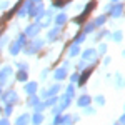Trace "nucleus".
I'll return each instance as SVG.
<instances>
[{"mask_svg":"<svg viewBox=\"0 0 125 125\" xmlns=\"http://www.w3.org/2000/svg\"><path fill=\"white\" fill-rule=\"evenodd\" d=\"M62 22H65V15H60L58 17V23H62Z\"/></svg>","mask_w":125,"mask_h":125,"instance_id":"39448f33","label":"nucleus"},{"mask_svg":"<svg viewBox=\"0 0 125 125\" xmlns=\"http://www.w3.org/2000/svg\"><path fill=\"white\" fill-rule=\"evenodd\" d=\"M27 122H29V115H22L17 120V125H27Z\"/></svg>","mask_w":125,"mask_h":125,"instance_id":"f257e3e1","label":"nucleus"},{"mask_svg":"<svg viewBox=\"0 0 125 125\" xmlns=\"http://www.w3.org/2000/svg\"><path fill=\"white\" fill-rule=\"evenodd\" d=\"M40 122H42V117H40V115L33 117V124H40Z\"/></svg>","mask_w":125,"mask_h":125,"instance_id":"7ed1b4c3","label":"nucleus"},{"mask_svg":"<svg viewBox=\"0 0 125 125\" xmlns=\"http://www.w3.org/2000/svg\"><path fill=\"white\" fill-rule=\"evenodd\" d=\"M122 124H125V117H122Z\"/></svg>","mask_w":125,"mask_h":125,"instance_id":"0eeeda50","label":"nucleus"},{"mask_svg":"<svg viewBox=\"0 0 125 125\" xmlns=\"http://www.w3.org/2000/svg\"><path fill=\"white\" fill-rule=\"evenodd\" d=\"M78 104H80V105H87V104H88V97H82V100H80Z\"/></svg>","mask_w":125,"mask_h":125,"instance_id":"f03ea898","label":"nucleus"},{"mask_svg":"<svg viewBox=\"0 0 125 125\" xmlns=\"http://www.w3.org/2000/svg\"><path fill=\"white\" fill-rule=\"evenodd\" d=\"M27 90H29V92H33V90H35V85L30 83V87H27Z\"/></svg>","mask_w":125,"mask_h":125,"instance_id":"20e7f679","label":"nucleus"},{"mask_svg":"<svg viewBox=\"0 0 125 125\" xmlns=\"http://www.w3.org/2000/svg\"><path fill=\"white\" fill-rule=\"evenodd\" d=\"M0 125H9V124H7V120H0Z\"/></svg>","mask_w":125,"mask_h":125,"instance_id":"423d86ee","label":"nucleus"}]
</instances>
